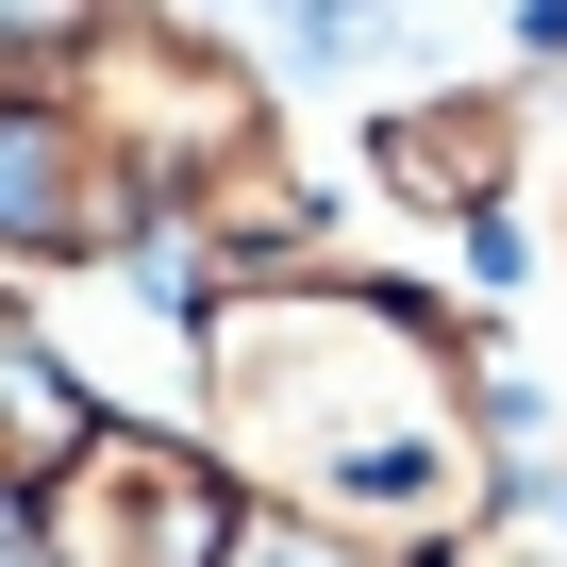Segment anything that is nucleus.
<instances>
[{
    "mask_svg": "<svg viewBox=\"0 0 567 567\" xmlns=\"http://www.w3.org/2000/svg\"><path fill=\"white\" fill-rule=\"evenodd\" d=\"M101 401H117V384L51 334V301H18V284H0V517H18V501L101 434Z\"/></svg>",
    "mask_w": 567,
    "mask_h": 567,
    "instance_id": "423d86ee",
    "label": "nucleus"
},
{
    "mask_svg": "<svg viewBox=\"0 0 567 567\" xmlns=\"http://www.w3.org/2000/svg\"><path fill=\"white\" fill-rule=\"evenodd\" d=\"M234 517H250V484H234L184 417L101 401V434L18 501V550H34V567H217Z\"/></svg>",
    "mask_w": 567,
    "mask_h": 567,
    "instance_id": "7ed1b4c3",
    "label": "nucleus"
},
{
    "mask_svg": "<svg viewBox=\"0 0 567 567\" xmlns=\"http://www.w3.org/2000/svg\"><path fill=\"white\" fill-rule=\"evenodd\" d=\"M151 200H184L200 167H234L250 134H284V84H267V51L234 34V18H200V0H101V18L34 68Z\"/></svg>",
    "mask_w": 567,
    "mask_h": 567,
    "instance_id": "f03ea898",
    "label": "nucleus"
},
{
    "mask_svg": "<svg viewBox=\"0 0 567 567\" xmlns=\"http://www.w3.org/2000/svg\"><path fill=\"white\" fill-rule=\"evenodd\" d=\"M351 167L384 217L417 234H484L517 217V68H434V84H384L351 117Z\"/></svg>",
    "mask_w": 567,
    "mask_h": 567,
    "instance_id": "39448f33",
    "label": "nucleus"
},
{
    "mask_svg": "<svg viewBox=\"0 0 567 567\" xmlns=\"http://www.w3.org/2000/svg\"><path fill=\"white\" fill-rule=\"evenodd\" d=\"M217 567H384V550H351V534H318V517H267V501H250Z\"/></svg>",
    "mask_w": 567,
    "mask_h": 567,
    "instance_id": "0eeeda50",
    "label": "nucleus"
},
{
    "mask_svg": "<svg viewBox=\"0 0 567 567\" xmlns=\"http://www.w3.org/2000/svg\"><path fill=\"white\" fill-rule=\"evenodd\" d=\"M484 351L501 318H467L451 284L401 267H284V284H200L184 301V434L267 501V517H318L384 567H451L501 501L517 451L484 417Z\"/></svg>",
    "mask_w": 567,
    "mask_h": 567,
    "instance_id": "f257e3e1",
    "label": "nucleus"
},
{
    "mask_svg": "<svg viewBox=\"0 0 567 567\" xmlns=\"http://www.w3.org/2000/svg\"><path fill=\"white\" fill-rule=\"evenodd\" d=\"M0 84H18V68H0Z\"/></svg>",
    "mask_w": 567,
    "mask_h": 567,
    "instance_id": "6e6552de",
    "label": "nucleus"
},
{
    "mask_svg": "<svg viewBox=\"0 0 567 567\" xmlns=\"http://www.w3.org/2000/svg\"><path fill=\"white\" fill-rule=\"evenodd\" d=\"M151 234H167V200L51 84H0V284H117Z\"/></svg>",
    "mask_w": 567,
    "mask_h": 567,
    "instance_id": "20e7f679",
    "label": "nucleus"
}]
</instances>
